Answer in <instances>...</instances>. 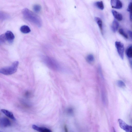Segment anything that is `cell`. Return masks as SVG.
<instances>
[{"label": "cell", "instance_id": "83f0119b", "mask_svg": "<svg viewBox=\"0 0 132 132\" xmlns=\"http://www.w3.org/2000/svg\"><path fill=\"white\" fill-rule=\"evenodd\" d=\"M0 132H2L0 131Z\"/></svg>", "mask_w": 132, "mask_h": 132}, {"label": "cell", "instance_id": "e0dca14e", "mask_svg": "<svg viewBox=\"0 0 132 132\" xmlns=\"http://www.w3.org/2000/svg\"><path fill=\"white\" fill-rule=\"evenodd\" d=\"M8 15L0 11V20H3L7 19L9 17Z\"/></svg>", "mask_w": 132, "mask_h": 132}, {"label": "cell", "instance_id": "3957f363", "mask_svg": "<svg viewBox=\"0 0 132 132\" xmlns=\"http://www.w3.org/2000/svg\"><path fill=\"white\" fill-rule=\"evenodd\" d=\"M19 64L18 61H15L11 66L0 69V73L5 75L13 74L16 72Z\"/></svg>", "mask_w": 132, "mask_h": 132}, {"label": "cell", "instance_id": "5bb4252c", "mask_svg": "<svg viewBox=\"0 0 132 132\" xmlns=\"http://www.w3.org/2000/svg\"><path fill=\"white\" fill-rule=\"evenodd\" d=\"M87 61L88 63H93L95 61V58L94 56L92 54H89L88 55L86 58Z\"/></svg>", "mask_w": 132, "mask_h": 132}, {"label": "cell", "instance_id": "7a4b0ae2", "mask_svg": "<svg viewBox=\"0 0 132 132\" xmlns=\"http://www.w3.org/2000/svg\"><path fill=\"white\" fill-rule=\"evenodd\" d=\"M42 59L45 64L51 69L56 71L61 69V67L58 63L54 59L44 56H42Z\"/></svg>", "mask_w": 132, "mask_h": 132}, {"label": "cell", "instance_id": "5b68a950", "mask_svg": "<svg viewBox=\"0 0 132 132\" xmlns=\"http://www.w3.org/2000/svg\"><path fill=\"white\" fill-rule=\"evenodd\" d=\"M118 122L120 127L126 132H132V127L128 125L122 119H118Z\"/></svg>", "mask_w": 132, "mask_h": 132}, {"label": "cell", "instance_id": "ffe728a7", "mask_svg": "<svg viewBox=\"0 0 132 132\" xmlns=\"http://www.w3.org/2000/svg\"><path fill=\"white\" fill-rule=\"evenodd\" d=\"M118 85L119 87L124 88L125 86V85L124 83L122 81L119 80L117 82Z\"/></svg>", "mask_w": 132, "mask_h": 132}, {"label": "cell", "instance_id": "ba28073f", "mask_svg": "<svg viewBox=\"0 0 132 132\" xmlns=\"http://www.w3.org/2000/svg\"><path fill=\"white\" fill-rule=\"evenodd\" d=\"M5 35L7 41H8L10 43L12 42L15 37L13 33L10 31H7Z\"/></svg>", "mask_w": 132, "mask_h": 132}, {"label": "cell", "instance_id": "7c38bea8", "mask_svg": "<svg viewBox=\"0 0 132 132\" xmlns=\"http://www.w3.org/2000/svg\"><path fill=\"white\" fill-rule=\"evenodd\" d=\"M95 20L98 26L102 33H103V22L101 19L98 17H95Z\"/></svg>", "mask_w": 132, "mask_h": 132}, {"label": "cell", "instance_id": "8fae6325", "mask_svg": "<svg viewBox=\"0 0 132 132\" xmlns=\"http://www.w3.org/2000/svg\"><path fill=\"white\" fill-rule=\"evenodd\" d=\"M119 24L118 22L116 20H114L113 21L111 26L112 31L114 33L116 32L119 28Z\"/></svg>", "mask_w": 132, "mask_h": 132}, {"label": "cell", "instance_id": "7402d4cb", "mask_svg": "<svg viewBox=\"0 0 132 132\" xmlns=\"http://www.w3.org/2000/svg\"><path fill=\"white\" fill-rule=\"evenodd\" d=\"M132 2H131L128 5L127 10L130 13V15L132 14Z\"/></svg>", "mask_w": 132, "mask_h": 132}, {"label": "cell", "instance_id": "8992f818", "mask_svg": "<svg viewBox=\"0 0 132 132\" xmlns=\"http://www.w3.org/2000/svg\"><path fill=\"white\" fill-rule=\"evenodd\" d=\"M111 7L113 8L120 9L122 8V3L119 0H111Z\"/></svg>", "mask_w": 132, "mask_h": 132}, {"label": "cell", "instance_id": "cb8c5ba5", "mask_svg": "<svg viewBox=\"0 0 132 132\" xmlns=\"http://www.w3.org/2000/svg\"><path fill=\"white\" fill-rule=\"evenodd\" d=\"M31 93L29 91H28L26 92L25 94V96L27 98H29L32 96Z\"/></svg>", "mask_w": 132, "mask_h": 132}, {"label": "cell", "instance_id": "9c48e42d", "mask_svg": "<svg viewBox=\"0 0 132 132\" xmlns=\"http://www.w3.org/2000/svg\"><path fill=\"white\" fill-rule=\"evenodd\" d=\"M111 12L113 16L116 20L119 21H121L122 20L123 17L121 14L114 10H112Z\"/></svg>", "mask_w": 132, "mask_h": 132}, {"label": "cell", "instance_id": "4316f807", "mask_svg": "<svg viewBox=\"0 0 132 132\" xmlns=\"http://www.w3.org/2000/svg\"><path fill=\"white\" fill-rule=\"evenodd\" d=\"M113 130H114V132H116V131L115 130V129H114V128L113 129Z\"/></svg>", "mask_w": 132, "mask_h": 132}, {"label": "cell", "instance_id": "44dd1931", "mask_svg": "<svg viewBox=\"0 0 132 132\" xmlns=\"http://www.w3.org/2000/svg\"><path fill=\"white\" fill-rule=\"evenodd\" d=\"M33 129L38 132H40L42 129V127H40L36 125H33L32 126Z\"/></svg>", "mask_w": 132, "mask_h": 132}, {"label": "cell", "instance_id": "d6986e66", "mask_svg": "<svg viewBox=\"0 0 132 132\" xmlns=\"http://www.w3.org/2000/svg\"><path fill=\"white\" fill-rule=\"evenodd\" d=\"M119 32L120 35H122L126 39L128 38V36L126 34L124 31L123 29L122 28H120L119 30Z\"/></svg>", "mask_w": 132, "mask_h": 132}, {"label": "cell", "instance_id": "4fadbf2b", "mask_svg": "<svg viewBox=\"0 0 132 132\" xmlns=\"http://www.w3.org/2000/svg\"><path fill=\"white\" fill-rule=\"evenodd\" d=\"M20 31L22 33L27 34L31 31V29L27 25L22 26L20 28Z\"/></svg>", "mask_w": 132, "mask_h": 132}, {"label": "cell", "instance_id": "d4e9b609", "mask_svg": "<svg viewBox=\"0 0 132 132\" xmlns=\"http://www.w3.org/2000/svg\"><path fill=\"white\" fill-rule=\"evenodd\" d=\"M128 33H129V35L130 36L131 38L132 39V32L131 31H128Z\"/></svg>", "mask_w": 132, "mask_h": 132}, {"label": "cell", "instance_id": "52a82bcc", "mask_svg": "<svg viewBox=\"0 0 132 132\" xmlns=\"http://www.w3.org/2000/svg\"><path fill=\"white\" fill-rule=\"evenodd\" d=\"M11 125V122L8 118H3L0 119V127H6Z\"/></svg>", "mask_w": 132, "mask_h": 132}, {"label": "cell", "instance_id": "484cf974", "mask_svg": "<svg viewBox=\"0 0 132 132\" xmlns=\"http://www.w3.org/2000/svg\"><path fill=\"white\" fill-rule=\"evenodd\" d=\"M64 129L65 131V132H68V130L67 128V127L66 125L65 126Z\"/></svg>", "mask_w": 132, "mask_h": 132}, {"label": "cell", "instance_id": "ac0fdd59", "mask_svg": "<svg viewBox=\"0 0 132 132\" xmlns=\"http://www.w3.org/2000/svg\"><path fill=\"white\" fill-rule=\"evenodd\" d=\"M33 9L34 11L36 13H39L41 10V6L39 5H35L33 6Z\"/></svg>", "mask_w": 132, "mask_h": 132}, {"label": "cell", "instance_id": "6da1fadb", "mask_svg": "<svg viewBox=\"0 0 132 132\" xmlns=\"http://www.w3.org/2000/svg\"><path fill=\"white\" fill-rule=\"evenodd\" d=\"M22 14L26 20L35 24L39 27L42 25V20L37 14L29 9L25 8L22 11Z\"/></svg>", "mask_w": 132, "mask_h": 132}, {"label": "cell", "instance_id": "2e32d148", "mask_svg": "<svg viewBox=\"0 0 132 132\" xmlns=\"http://www.w3.org/2000/svg\"><path fill=\"white\" fill-rule=\"evenodd\" d=\"M126 52L127 57L129 58H131L132 57V48L131 46L128 47Z\"/></svg>", "mask_w": 132, "mask_h": 132}, {"label": "cell", "instance_id": "9a60e30c", "mask_svg": "<svg viewBox=\"0 0 132 132\" xmlns=\"http://www.w3.org/2000/svg\"><path fill=\"white\" fill-rule=\"evenodd\" d=\"M95 5L98 8L103 10L104 8L103 2L102 1H97L95 3Z\"/></svg>", "mask_w": 132, "mask_h": 132}, {"label": "cell", "instance_id": "30bf717a", "mask_svg": "<svg viewBox=\"0 0 132 132\" xmlns=\"http://www.w3.org/2000/svg\"><path fill=\"white\" fill-rule=\"evenodd\" d=\"M1 111L4 114L9 118L14 120H16L12 112L5 109H1Z\"/></svg>", "mask_w": 132, "mask_h": 132}, {"label": "cell", "instance_id": "277c9868", "mask_svg": "<svg viewBox=\"0 0 132 132\" xmlns=\"http://www.w3.org/2000/svg\"><path fill=\"white\" fill-rule=\"evenodd\" d=\"M115 46L120 57L123 59L124 50V44L121 42L116 41L115 43Z\"/></svg>", "mask_w": 132, "mask_h": 132}, {"label": "cell", "instance_id": "603a6c76", "mask_svg": "<svg viewBox=\"0 0 132 132\" xmlns=\"http://www.w3.org/2000/svg\"><path fill=\"white\" fill-rule=\"evenodd\" d=\"M40 132H52L51 130L46 127H42Z\"/></svg>", "mask_w": 132, "mask_h": 132}]
</instances>
